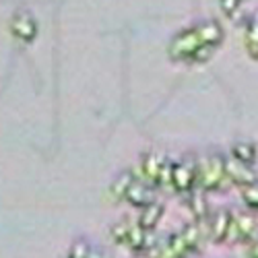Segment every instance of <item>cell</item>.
Returning a JSON list of instances; mask_svg holds the SVG:
<instances>
[{
  "mask_svg": "<svg viewBox=\"0 0 258 258\" xmlns=\"http://www.w3.org/2000/svg\"><path fill=\"white\" fill-rule=\"evenodd\" d=\"M197 188L205 192L223 190L229 184L225 174V157L221 153H207L197 157Z\"/></svg>",
  "mask_w": 258,
  "mask_h": 258,
  "instance_id": "1",
  "label": "cell"
},
{
  "mask_svg": "<svg viewBox=\"0 0 258 258\" xmlns=\"http://www.w3.org/2000/svg\"><path fill=\"white\" fill-rule=\"evenodd\" d=\"M201 46H207V44H203V41H201L197 27L192 25L188 29L178 31L174 37H171L169 46H167V54H169V58L174 62H190L192 54H195Z\"/></svg>",
  "mask_w": 258,
  "mask_h": 258,
  "instance_id": "2",
  "label": "cell"
},
{
  "mask_svg": "<svg viewBox=\"0 0 258 258\" xmlns=\"http://www.w3.org/2000/svg\"><path fill=\"white\" fill-rule=\"evenodd\" d=\"M197 157L186 155L171 165V188L180 195H188L197 188Z\"/></svg>",
  "mask_w": 258,
  "mask_h": 258,
  "instance_id": "3",
  "label": "cell"
},
{
  "mask_svg": "<svg viewBox=\"0 0 258 258\" xmlns=\"http://www.w3.org/2000/svg\"><path fill=\"white\" fill-rule=\"evenodd\" d=\"M258 233V221L254 215L244 211H231V225L227 233V244H240V242H252Z\"/></svg>",
  "mask_w": 258,
  "mask_h": 258,
  "instance_id": "4",
  "label": "cell"
},
{
  "mask_svg": "<svg viewBox=\"0 0 258 258\" xmlns=\"http://www.w3.org/2000/svg\"><path fill=\"white\" fill-rule=\"evenodd\" d=\"M225 174H227V180L231 186H238V188H244V186H250L254 184L258 178H256V171L252 169L250 163H244L240 159H235L233 155L225 157Z\"/></svg>",
  "mask_w": 258,
  "mask_h": 258,
  "instance_id": "5",
  "label": "cell"
},
{
  "mask_svg": "<svg viewBox=\"0 0 258 258\" xmlns=\"http://www.w3.org/2000/svg\"><path fill=\"white\" fill-rule=\"evenodd\" d=\"M11 31L13 35L23 41V44H31V41L37 37V23L29 11H19L15 13L13 21H11Z\"/></svg>",
  "mask_w": 258,
  "mask_h": 258,
  "instance_id": "6",
  "label": "cell"
},
{
  "mask_svg": "<svg viewBox=\"0 0 258 258\" xmlns=\"http://www.w3.org/2000/svg\"><path fill=\"white\" fill-rule=\"evenodd\" d=\"M231 225V211L229 209H217L211 217H209V238L215 244H225L227 242V233Z\"/></svg>",
  "mask_w": 258,
  "mask_h": 258,
  "instance_id": "7",
  "label": "cell"
},
{
  "mask_svg": "<svg viewBox=\"0 0 258 258\" xmlns=\"http://www.w3.org/2000/svg\"><path fill=\"white\" fill-rule=\"evenodd\" d=\"M153 201H155V186H151L149 182H145L137 176L135 182L131 184V188H128V192H126L124 203H128L131 207H137V209H143Z\"/></svg>",
  "mask_w": 258,
  "mask_h": 258,
  "instance_id": "8",
  "label": "cell"
},
{
  "mask_svg": "<svg viewBox=\"0 0 258 258\" xmlns=\"http://www.w3.org/2000/svg\"><path fill=\"white\" fill-rule=\"evenodd\" d=\"M163 161H165V157L159 155V153H147V155H143V159L139 163V178L157 188V180H159V171H161Z\"/></svg>",
  "mask_w": 258,
  "mask_h": 258,
  "instance_id": "9",
  "label": "cell"
},
{
  "mask_svg": "<svg viewBox=\"0 0 258 258\" xmlns=\"http://www.w3.org/2000/svg\"><path fill=\"white\" fill-rule=\"evenodd\" d=\"M197 31H199V37L203 44L207 46H215L217 48L221 41H223V27L219 21H213V19H207V21H201V23L195 25Z\"/></svg>",
  "mask_w": 258,
  "mask_h": 258,
  "instance_id": "10",
  "label": "cell"
},
{
  "mask_svg": "<svg viewBox=\"0 0 258 258\" xmlns=\"http://www.w3.org/2000/svg\"><path fill=\"white\" fill-rule=\"evenodd\" d=\"M165 215V205L159 203V201H153V203H149L147 207L141 209V215H139V225L149 229V231H153L157 227V223L161 221V217Z\"/></svg>",
  "mask_w": 258,
  "mask_h": 258,
  "instance_id": "11",
  "label": "cell"
},
{
  "mask_svg": "<svg viewBox=\"0 0 258 258\" xmlns=\"http://www.w3.org/2000/svg\"><path fill=\"white\" fill-rule=\"evenodd\" d=\"M203 223L205 221H195V223H188V225H184L180 229L186 244H188V248H190V252H199L203 248L205 240H207V235H209V233H205Z\"/></svg>",
  "mask_w": 258,
  "mask_h": 258,
  "instance_id": "12",
  "label": "cell"
},
{
  "mask_svg": "<svg viewBox=\"0 0 258 258\" xmlns=\"http://www.w3.org/2000/svg\"><path fill=\"white\" fill-rule=\"evenodd\" d=\"M188 209L195 221H209V205L205 199V190L195 188L192 192H188Z\"/></svg>",
  "mask_w": 258,
  "mask_h": 258,
  "instance_id": "13",
  "label": "cell"
},
{
  "mask_svg": "<svg viewBox=\"0 0 258 258\" xmlns=\"http://www.w3.org/2000/svg\"><path fill=\"white\" fill-rule=\"evenodd\" d=\"M244 46L250 58L258 60V13L250 15L246 19V27H244Z\"/></svg>",
  "mask_w": 258,
  "mask_h": 258,
  "instance_id": "14",
  "label": "cell"
},
{
  "mask_svg": "<svg viewBox=\"0 0 258 258\" xmlns=\"http://www.w3.org/2000/svg\"><path fill=\"white\" fill-rule=\"evenodd\" d=\"M135 178H137L135 171H122V174H120V176L112 182V186H110V197H112V201L124 203V197H126L128 188H131V184L135 182Z\"/></svg>",
  "mask_w": 258,
  "mask_h": 258,
  "instance_id": "15",
  "label": "cell"
},
{
  "mask_svg": "<svg viewBox=\"0 0 258 258\" xmlns=\"http://www.w3.org/2000/svg\"><path fill=\"white\" fill-rule=\"evenodd\" d=\"M231 155L235 159L252 165L256 161V145L250 143V141H238V143H233V147H231Z\"/></svg>",
  "mask_w": 258,
  "mask_h": 258,
  "instance_id": "16",
  "label": "cell"
},
{
  "mask_svg": "<svg viewBox=\"0 0 258 258\" xmlns=\"http://www.w3.org/2000/svg\"><path fill=\"white\" fill-rule=\"evenodd\" d=\"M131 221H126V219H122V221H118L116 225H112V229H110V235H112V242L114 244H118V246H124L126 244V238H128V231H131Z\"/></svg>",
  "mask_w": 258,
  "mask_h": 258,
  "instance_id": "17",
  "label": "cell"
},
{
  "mask_svg": "<svg viewBox=\"0 0 258 258\" xmlns=\"http://www.w3.org/2000/svg\"><path fill=\"white\" fill-rule=\"evenodd\" d=\"M242 201L248 209H254L258 211V180L250 186H244L242 188Z\"/></svg>",
  "mask_w": 258,
  "mask_h": 258,
  "instance_id": "18",
  "label": "cell"
},
{
  "mask_svg": "<svg viewBox=\"0 0 258 258\" xmlns=\"http://www.w3.org/2000/svg\"><path fill=\"white\" fill-rule=\"evenodd\" d=\"M89 252H91V246L87 240H75L67 258H89Z\"/></svg>",
  "mask_w": 258,
  "mask_h": 258,
  "instance_id": "19",
  "label": "cell"
},
{
  "mask_svg": "<svg viewBox=\"0 0 258 258\" xmlns=\"http://www.w3.org/2000/svg\"><path fill=\"white\" fill-rule=\"evenodd\" d=\"M171 165L174 161H169L165 157L163 165H161V171H159V180H157V188H165V190H174L171 188Z\"/></svg>",
  "mask_w": 258,
  "mask_h": 258,
  "instance_id": "20",
  "label": "cell"
},
{
  "mask_svg": "<svg viewBox=\"0 0 258 258\" xmlns=\"http://www.w3.org/2000/svg\"><path fill=\"white\" fill-rule=\"evenodd\" d=\"M242 5H244V0H219L221 11H223L227 17H231V19H235V17L240 15Z\"/></svg>",
  "mask_w": 258,
  "mask_h": 258,
  "instance_id": "21",
  "label": "cell"
},
{
  "mask_svg": "<svg viewBox=\"0 0 258 258\" xmlns=\"http://www.w3.org/2000/svg\"><path fill=\"white\" fill-rule=\"evenodd\" d=\"M215 46H201L195 54H192V58H190V62L188 64H203V62H207V60H211V56L215 54Z\"/></svg>",
  "mask_w": 258,
  "mask_h": 258,
  "instance_id": "22",
  "label": "cell"
},
{
  "mask_svg": "<svg viewBox=\"0 0 258 258\" xmlns=\"http://www.w3.org/2000/svg\"><path fill=\"white\" fill-rule=\"evenodd\" d=\"M248 258H258V235L250 242L248 246Z\"/></svg>",
  "mask_w": 258,
  "mask_h": 258,
  "instance_id": "23",
  "label": "cell"
},
{
  "mask_svg": "<svg viewBox=\"0 0 258 258\" xmlns=\"http://www.w3.org/2000/svg\"><path fill=\"white\" fill-rule=\"evenodd\" d=\"M89 258H110L103 250H97V248H91V252H89Z\"/></svg>",
  "mask_w": 258,
  "mask_h": 258,
  "instance_id": "24",
  "label": "cell"
},
{
  "mask_svg": "<svg viewBox=\"0 0 258 258\" xmlns=\"http://www.w3.org/2000/svg\"><path fill=\"white\" fill-rule=\"evenodd\" d=\"M137 258H149V254H145V252H141V254H139Z\"/></svg>",
  "mask_w": 258,
  "mask_h": 258,
  "instance_id": "25",
  "label": "cell"
}]
</instances>
